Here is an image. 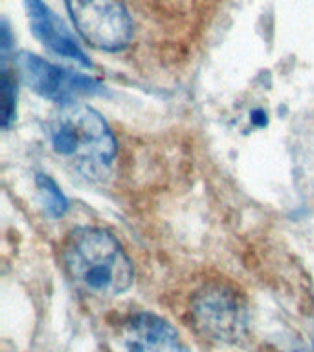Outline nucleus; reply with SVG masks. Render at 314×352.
Returning a JSON list of instances; mask_svg holds the SVG:
<instances>
[{"instance_id": "nucleus-1", "label": "nucleus", "mask_w": 314, "mask_h": 352, "mask_svg": "<svg viewBox=\"0 0 314 352\" xmlns=\"http://www.w3.org/2000/svg\"><path fill=\"white\" fill-rule=\"evenodd\" d=\"M52 147L90 180H103L116 156L114 134L87 104H66L50 121Z\"/></svg>"}, {"instance_id": "nucleus-2", "label": "nucleus", "mask_w": 314, "mask_h": 352, "mask_svg": "<svg viewBox=\"0 0 314 352\" xmlns=\"http://www.w3.org/2000/svg\"><path fill=\"white\" fill-rule=\"evenodd\" d=\"M63 258L79 285L101 296H120L134 279L131 258L120 242L98 228H79L65 242Z\"/></svg>"}, {"instance_id": "nucleus-3", "label": "nucleus", "mask_w": 314, "mask_h": 352, "mask_svg": "<svg viewBox=\"0 0 314 352\" xmlns=\"http://www.w3.org/2000/svg\"><path fill=\"white\" fill-rule=\"evenodd\" d=\"M77 32L90 46L123 50L132 38V21L120 0H65Z\"/></svg>"}, {"instance_id": "nucleus-4", "label": "nucleus", "mask_w": 314, "mask_h": 352, "mask_svg": "<svg viewBox=\"0 0 314 352\" xmlns=\"http://www.w3.org/2000/svg\"><path fill=\"white\" fill-rule=\"evenodd\" d=\"M191 318L200 334L222 343L241 340L248 321L241 296L224 285L204 286L191 302Z\"/></svg>"}, {"instance_id": "nucleus-5", "label": "nucleus", "mask_w": 314, "mask_h": 352, "mask_svg": "<svg viewBox=\"0 0 314 352\" xmlns=\"http://www.w3.org/2000/svg\"><path fill=\"white\" fill-rule=\"evenodd\" d=\"M17 68L21 72L22 81L33 92L55 103L74 104L77 99L101 92V85L92 77L65 70L30 52L19 54Z\"/></svg>"}, {"instance_id": "nucleus-6", "label": "nucleus", "mask_w": 314, "mask_h": 352, "mask_svg": "<svg viewBox=\"0 0 314 352\" xmlns=\"http://www.w3.org/2000/svg\"><path fill=\"white\" fill-rule=\"evenodd\" d=\"M123 343L127 352H189L173 324L147 312L127 321Z\"/></svg>"}, {"instance_id": "nucleus-7", "label": "nucleus", "mask_w": 314, "mask_h": 352, "mask_svg": "<svg viewBox=\"0 0 314 352\" xmlns=\"http://www.w3.org/2000/svg\"><path fill=\"white\" fill-rule=\"evenodd\" d=\"M26 8L33 33L46 48L65 59L76 60L81 66H88V68L92 66L70 30L65 26V22L61 21L43 0H26Z\"/></svg>"}, {"instance_id": "nucleus-8", "label": "nucleus", "mask_w": 314, "mask_h": 352, "mask_svg": "<svg viewBox=\"0 0 314 352\" xmlns=\"http://www.w3.org/2000/svg\"><path fill=\"white\" fill-rule=\"evenodd\" d=\"M37 186L41 195H43L44 206H46V209H48L50 213L54 214V217H61V214L65 213L66 209H68V202H66L65 195L61 192L57 184H55L50 176L39 175Z\"/></svg>"}, {"instance_id": "nucleus-9", "label": "nucleus", "mask_w": 314, "mask_h": 352, "mask_svg": "<svg viewBox=\"0 0 314 352\" xmlns=\"http://www.w3.org/2000/svg\"><path fill=\"white\" fill-rule=\"evenodd\" d=\"M2 125L4 129L11 125V121L15 120V99H17V88H15V77H11V72L2 68Z\"/></svg>"}, {"instance_id": "nucleus-10", "label": "nucleus", "mask_w": 314, "mask_h": 352, "mask_svg": "<svg viewBox=\"0 0 314 352\" xmlns=\"http://www.w3.org/2000/svg\"><path fill=\"white\" fill-rule=\"evenodd\" d=\"M294 352H307V351H294Z\"/></svg>"}]
</instances>
